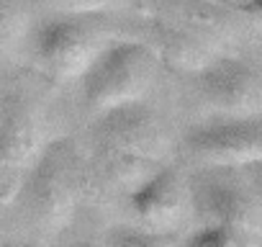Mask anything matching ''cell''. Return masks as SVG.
Wrapping results in <instances>:
<instances>
[{"label": "cell", "mask_w": 262, "mask_h": 247, "mask_svg": "<svg viewBox=\"0 0 262 247\" xmlns=\"http://www.w3.org/2000/svg\"><path fill=\"white\" fill-rule=\"evenodd\" d=\"M100 168L113 183L128 186L131 191L139 188L149 175H155L160 170L155 160L128 155V152H118V150H105V147H100Z\"/></svg>", "instance_id": "7c38bea8"}, {"label": "cell", "mask_w": 262, "mask_h": 247, "mask_svg": "<svg viewBox=\"0 0 262 247\" xmlns=\"http://www.w3.org/2000/svg\"><path fill=\"white\" fill-rule=\"evenodd\" d=\"M170 6H172L175 16L180 18L178 21L180 26L195 31L198 36H203L213 44L231 34V24L226 21V16L216 6H211L208 0H170Z\"/></svg>", "instance_id": "8fae6325"}, {"label": "cell", "mask_w": 262, "mask_h": 247, "mask_svg": "<svg viewBox=\"0 0 262 247\" xmlns=\"http://www.w3.org/2000/svg\"><path fill=\"white\" fill-rule=\"evenodd\" d=\"M190 203L206 219L229 229L242 247H262V206L242 180V175L226 173V168H213L190 180Z\"/></svg>", "instance_id": "3957f363"}, {"label": "cell", "mask_w": 262, "mask_h": 247, "mask_svg": "<svg viewBox=\"0 0 262 247\" xmlns=\"http://www.w3.org/2000/svg\"><path fill=\"white\" fill-rule=\"evenodd\" d=\"M128 201L137 219L147 224L149 232L165 234L183 221L185 209L190 203V191L188 183L175 170L160 168L139 188L128 193Z\"/></svg>", "instance_id": "9c48e42d"}, {"label": "cell", "mask_w": 262, "mask_h": 247, "mask_svg": "<svg viewBox=\"0 0 262 247\" xmlns=\"http://www.w3.org/2000/svg\"><path fill=\"white\" fill-rule=\"evenodd\" d=\"M95 137L105 150L139 155L155 162H160L170 150L162 121L144 103H128L103 111L95 123Z\"/></svg>", "instance_id": "52a82bcc"}, {"label": "cell", "mask_w": 262, "mask_h": 247, "mask_svg": "<svg viewBox=\"0 0 262 247\" xmlns=\"http://www.w3.org/2000/svg\"><path fill=\"white\" fill-rule=\"evenodd\" d=\"M72 139L49 142L39 160L29 168L21 191V203L34 227L41 232H59L70 224L80 191L82 170Z\"/></svg>", "instance_id": "7a4b0ae2"}, {"label": "cell", "mask_w": 262, "mask_h": 247, "mask_svg": "<svg viewBox=\"0 0 262 247\" xmlns=\"http://www.w3.org/2000/svg\"><path fill=\"white\" fill-rule=\"evenodd\" d=\"M198 77L203 100L226 118H252L262 113V72L239 57L219 54Z\"/></svg>", "instance_id": "5b68a950"}, {"label": "cell", "mask_w": 262, "mask_h": 247, "mask_svg": "<svg viewBox=\"0 0 262 247\" xmlns=\"http://www.w3.org/2000/svg\"><path fill=\"white\" fill-rule=\"evenodd\" d=\"M236 13H239V16H244L254 29H259V31H262V0H249V3H244Z\"/></svg>", "instance_id": "ac0fdd59"}, {"label": "cell", "mask_w": 262, "mask_h": 247, "mask_svg": "<svg viewBox=\"0 0 262 247\" xmlns=\"http://www.w3.org/2000/svg\"><path fill=\"white\" fill-rule=\"evenodd\" d=\"M188 152L208 168H244L262 160V118H226L203 123L185 137Z\"/></svg>", "instance_id": "8992f818"}, {"label": "cell", "mask_w": 262, "mask_h": 247, "mask_svg": "<svg viewBox=\"0 0 262 247\" xmlns=\"http://www.w3.org/2000/svg\"><path fill=\"white\" fill-rule=\"evenodd\" d=\"M105 44V36L77 16H57L31 31L36 62L59 83L82 77Z\"/></svg>", "instance_id": "277c9868"}, {"label": "cell", "mask_w": 262, "mask_h": 247, "mask_svg": "<svg viewBox=\"0 0 262 247\" xmlns=\"http://www.w3.org/2000/svg\"><path fill=\"white\" fill-rule=\"evenodd\" d=\"M155 31V49L160 54V59L175 70L183 72H201L208 62H213L219 57V49L213 42L198 36L195 31L180 26L178 21H162L155 18L152 24Z\"/></svg>", "instance_id": "30bf717a"}, {"label": "cell", "mask_w": 262, "mask_h": 247, "mask_svg": "<svg viewBox=\"0 0 262 247\" xmlns=\"http://www.w3.org/2000/svg\"><path fill=\"white\" fill-rule=\"evenodd\" d=\"M160 65L157 49L147 42H108L80 77L85 103L95 113L142 103L157 80Z\"/></svg>", "instance_id": "6da1fadb"}, {"label": "cell", "mask_w": 262, "mask_h": 247, "mask_svg": "<svg viewBox=\"0 0 262 247\" xmlns=\"http://www.w3.org/2000/svg\"><path fill=\"white\" fill-rule=\"evenodd\" d=\"M108 247H172L167 234L149 229H116L108 239Z\"/></svg>", "instance_id": "5bb4252c"}, {"label": "cell", "mask_w": 262, "mask_h": 247, "mask_svg": "<svg viewBox=\"0 0 262 247\" xmlns=\"http://www.w3.org/2000/svg\"><path fill=\"white\" fill-rule=\"evenodd\" d=\"M221 3H226V6H231L234 11H239L244 3H249V0H221Z\"/></svg>", "instance_id": "d6986e66"}, {"label": "cell", "mask_w": 262, "mask_h": 247, "mask_svg": "<svg viewBox=\"0 0 262 247\" xmlns=\"http://www.w3.org/2000/svg\"><path fill=\"white\" fill-rule=\"evenodd\" d=\"M0 247H36V244H18V242H3Z\"/></svg>", "instance_id": "ffe728a7"}, {"label": "cell", "mask_w": 262, "mask_h": 247, "mask_svg": "<svg viewBox=\"0 0 262 247\" xmlns=\"http://www.w3.org/2000/svg\"><path fill=\"white\" fill-rule=\"evenodd\" d=\"M75 247H95V244H90V242H77Z\"/></svg>", "instance_id": "44dd1931"}, {"label": "cell", "mask_w": 262, "mask_h": 247, "mask_svg": "<svg viewBox=\"0 0 262 247\" xmlns=\"http://www.w3.org/2000/svg\"><path fill=\"white\" fill-rule=\"evenodd\" d=\"M239 175H242V180L247 183V188L252 191V196H254V198L259 201V206H262V160L239 168Z\"/></svg>", "instance_id": "e0dca14e"}, {"label": "cell", "mask_w": 262, "mask_h": 247, "mask_svg": "<svg viewBox=\"0 0 262 247\" xmlns=\"http://www.w3.org/2000/svg\"><path fill=\"white\" fill-rule=\"evenodd\" d=\"M29 34V13L21 0H0V57L11 54Z\"/></svg>", "instance_id": "4fadbf2b"}, {"label": "cell", "mask_w": 262, "mask_h": 247, "mask_svg": "<svg viewBox=\"0 0 262 247\" xmlns=\"http://www.w3.org/2000/svg\"><path fill=\"white\" fill-rule=\"evenodd\" d=\"M44 3L64 16H88V13H100V11L116 8L123 0H44Z\"/></svg>", "instance_id": "2e32d148"}, {"label": "cell", "mask_w": 262, "mask_h": 247, "mask_svg": "<svg viewBox=\"0 0 262 247\" xmlns=\"http://www.w3.org/2000/svg\"><path fill=\"white\" fill-rule=\"evenodd\" d=\"M185 247H242V242L229 229L216 227V224H206L188 237Z\"/></svg>", "instance_id": "9a60e30c"}, {"label": "cell", "mask_w": 262, "mask_h": 247, "mask_svg": "<svg viewBox=\"0 0 262 247\" xmlns=\"http://www.w3.org/2000/svg\"><path fill=\"white\" fill-rule=\"evenodd\" d=\"M47 118L36 100L13 98L0 121V165L29 170L47 150Z\"/></svg>", "instance_id": "ba28073f"}]
</instances>
